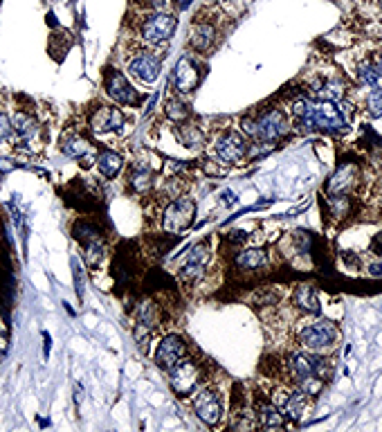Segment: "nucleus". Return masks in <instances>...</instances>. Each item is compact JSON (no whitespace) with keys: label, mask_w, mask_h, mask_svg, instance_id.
<instances>
[{"label":"nucleus","mask_w":382,"mask_h":432,"mask_svg":"<svg viewBox=\"0 0 382 432\" xmlns=\"http://www.w3.org/2000/svg\"><path fill=\"white\" fill-rule=\"evenodd\" d=\"M241 131L245 138H252L257 144H275L279 142L281 138L288 136L290 122H288V115H285L281 108H268L257 120H252V117L243 120Z\"/></svg>","instance_id":"7ed1b4c3"},{"label":"nucleus","mask_w":382,"mask_h":432,"mask_svg":"<svg viewBox=\"0 0 382 432\" xmlns=\"http://www.w3.org/2000/svg\"><path fill=\"white\" fill-rule=\"evenodd\" d=\"M75 401H77V405L81 403V387H79V385H75Z\"/></svg>","instance_id":"a19ab883"},{"label":"nucleus","mask_w":382,"mask_h":432,"mask_svg":"<svg viewBox=\"0 0 382 432\" xmlns=\"http://www.w3.org/2000/svg\"><path fill=\"white\" fill-rule=\"evenodd\" d=\"M344 95H346V81L335 73L315 77V79L308 84V90H306V97L315 101H333V104L344 99Z\"/></svg>","instance_id":"f3484780"},{"label":"nucleus","mask_w":382,"mask_h":432,"mask_svg":"<svg viewBox=\"0 0 382 432\" xmlns=\"http://www.w3.org/2000/svg\"><path fill=\"white\" fill-rule=\"evenodd\" d=\"M187 353H189V347H187L185 338L178 333H166L160 340V344H157L153 360L162 372L169 374L173 367L187 358Z\"/></svg>","instance_id":"dca6fc26"},{"label":"nucleus","mask_w":382,"mask_h":432,"mask_svg":"<svg viewBox=\"0 0 382 432\" xmlns=\"http://www.w3.org/2000/svg\"><path fill=\"white\" fill-rule=\"evenodd\" d=\"M187 5H189V0H180V3H178V7H180V10H185Z\"/></svg>","instance_id":"79ce46f5"},{"label":"nucleus","mask_w":382,"mask_h":432,"mask_svg":"<svg viewBox=\"0 0 382 432\" xmlns=\"http://www.w3.org/2000/svg\"><path fill=\"white\" fill-rule=\"evenodd\" d=\"M12 140V115L0 111V144Z\"/></svg>","instance_id":"72a5a7b5"},{"label":"nucleus","mask_w":382,"mask_h":432,"mask_svg":"<svg viewBox=\"0 0 382 432\" xmlns=\"http://www.w3.org/2000/svg\"><path fill=\"white\" fill-rule=\"evenodd\" d=\"M124 127V113L119 104H97L88 111V129L97 136L119 133Z\"/></svg>","instance_id":"2eb2a0df"},{"label":"nucleus","mask_w":382,"mask_h":432,"mask_svg":"<svg viewBox=\"0 0 382 432\" xmlns=\"http://www.w3.org/2000/svg\"><path fill=\"white\" fill-rule=\"evenodd\" d=\"M59 149L61 153H66L68 158H75L81 162V167H90L92 160H97V149H94L92 140L86 136L84 131H63V136L59 138Z\"/></svg>","instance_id":"9b49d317"},{"label":"nucleus","mask_w":382,"mask_h":432,"mask_svg":"<svg viewBox=\"0 0 382 432\" xmlns=\"http://www.w3.org/2000/svg\"><path fill=\"white\" fill-rule=\"evenodd\" d=\"M7 351H10V331H7V327L0 322V358H5Z\"/></svg>","instance_id":"e433bc0d"},{"label":"nucleus","mask_w":382,"mask_h":432,"mask_svg":"<svg viewBox=\"0 0 382 432\" xmlns=\"http://www.w3.org/2000/svg\"><path fill=\"white\" fill-rule=\"evenodd\" d=\"M288 374L297 387L306 390L308 394L320 390V383L329 379V360L317 351H294L285 360Z\"/></svg>","instance_id":"f03ea898"},{"label":"nucleus","mask_w":382,"mask_h":432,"mask_svg":"<svg viewBox=\"0 0 382 432\" xmlns=\"http://www.w3.org/2000/svg\"><path fill=\"white\" fill-rule=\"evenodd\" d=\"M176 138H178V142L187 149H203L205 147V131L191 120L176 124Z\"/></svg>","instance_id":"bb28decb"},{"label":"nucleus","mask_w":382,"mask_h":432,"mask_svg":"<svg viewBox=\"0 0 382 432\" xmlns=\"http://www.w3.org/2000/svg\"><path fill=\"white\" fill-rule=\"evenodd\" d=\"M214 155L222 164H241L250 155V140L243 133L229 129L214 140Z\"/></svg>","instance_id":"6e6552de"},{"label":"nucleus","mask_w":382,"mask_h":432,"mask_svg":"<svg viewBox=\"0 0 382 432\" xmlns=\"http://www.w3.org/2000/svg\"><path fill=\"white\" fill-rule=\"evenodd\" d=\"M342 257H344V262H346V266H348V268H357V266H360V259H357L355 255L351 257V255L342 253Z\"/></svg>","instance_id":"ea45409f"},{"label":"nucleus","mask_w":382,"mask_h":432,"mask_svg":"<svg viewBox=\"0 0 382 432\" xmlns=\"http://www.w3.org/2000/svg\"><path fill=\"white\" fill-rule=\"evenodd\" d=\"M376 64H380V66H382V50L378 52V57H376Z\"/></svg>","instance_id":"37998d69"},{"label":"nucleus","mask_w":382,"mask_h":432,"mask_svg":"<svg viewBox=\"0 0 382 432\" xmlns=\"http://www.w3.org/2000/svg\"><path fill=\"white\" fill-rule=\"evenodd\" d=\"M357 178H360V169H357L355 162H342L335 169V174L329 178L326 183V194L331 196H348L353 192V187L357 185Z\"/></svg>","instance_id":"aec40b11"},{"label":"nucleus","mask_w":382,"mask_h":432,"mask_svg":"<svg viewBox=\"0 0 382 432\" xmlns=\"http://www.w3.org/2000/svg\"><path fill=\"white\" fill-rule=\"evenodd\" d=\"M290 115L297 127H304L310 131H324V133H342L348 129L346 115L340 108V101H315L310 97L292 99Z\"/></svg>","instance_id":"f257e3e1"},{"label":"nucleus","mask_w":382,"mask_h":432,"mask_svg":"<svg viewBox=\"0 0 382 432\" xmlns=\"http://www.w3.org/2000/svg\"><path fill=\"white\" fill-rule=\"evenodd\" d=\"M103 257H106V246H103V239H94L90 243H86L84 246V262L88 268H97V266L103 262Z\"/></svg>","instance_id":"c756f323"},{"label":"nucleus","mask_w":382,"mask_h":432,"mask_svg":"<svg viewBox=\"0 0 382 432\" xmlns=\"http://www.w3.org/2000/svg\"><path fill=\"white\" fill-rule=\"evenodd\" d=\"M153 180H155V174H153V167L147 162V160H135L131 164V171H129V185L131 190L135 194H144L149 192L151 187H153Z\"/></svg>","instance_id":"393cba45"},{"label":"nucleus","mask_w":382,"mask_h":432,"mask_svg":"<svg viewBox=\"0 0 382 432\" xmlns=\"http://www.w3.org/2000/svg\"><path fill=\"white\" fill-rule=\"evenodd\" d=\"M201 379H203L201 367H198L196 360L189 356L169 372V385L178 398H187L191 394H196L198 385H201Z\"/></svg>","instance_id":"9d476101"},{"label":"nucleus","mask_w":382,"mask_h":432,"mask_svg":"<svg viewBox=\"0 0 382 432\" xmlns=\"http://www.w3.org/2000/svg\"><path fill=\"white\" fill-rule=\"evenodd\" d=\"M371 253L376 257H382V232H378L376 237L371 239Z\"/></svg>","instance_id":"4c0bfd02"},{"label":"nucleus","mask_w":382,"mask_h":432,"mask_svg":"<svg viewBox=\"0 0 382 432\" xmlns=\"http://www.w3.org/2000/svg\"><path fill=\"white\" fill-rule=\"evenodd\" d=\"M297 340L304 344L308 351L322 353V351L335 347V344H338V340H340V327L333 320L313 316V320H308V322H304V325L299 327Z\"/></svg>","instance_id":"39448f33"},{"label":"nucleus","mask_w":382,"mask_h":432,"mask_svg":"<svg viewBox=\"0 0 382 432\" xmlns=\"http://www.w3.org/2000/svg\"><path fill=\"white\" fill-rule=\"evenodd\" d=\"M292 304H294V309H299L301 313H306L310 318L322 313L320 293H317V288L310 284H301L292 290Z\"/></svg>","instance_id":"4be33fe9"},{"label":"nucleus","mask_w":382,"mask_h":432,"mask_svg":"<svg viewBox=\"0 0 382 432\" xmlns=\"http://www.w3.org/2000/svg\"><path fill=\"white\" fill-rule=\"evenodd\" d=\"M196 216V201L191 196H178L176 201H171L162 212V230L166 234H180L191 227Z\"/></svg>","instance_id":"0eeeda50"},{"label":"nucleus","mask_w":382,"mask_h":432,"mask_svg":"<svg viewBox=\"0 0 382 432\" xmlns=\"http://www.w3.org/2000/svg\"><path fill=\"white\" fill-rule=\"evenodd\" d=\"M205 77V66L194 54H182L173 68V88L178 95H191Z\"/></svg>","instance_id":"1a4fd4ad"},{"label":"nucleus","mask_w":382,"mask_h":432,"mask_svg":"<svg viewBox=\"0 0 382 432\" xmlns=\"http://www.w3.org/2000/svg\"><path fill=\"white\" fill-rule=\"evenodd\" d=\"M178 27L176 14L171 12H147L144 16H140L135 29L140 32V38L151 48H160L171 41L173 32Z\"/></svg>","instance_id":"20e7f679"},{"label":"nucleus","mask_w":382,"mask_h":432,"mask_svg":"<svg viewBox=\"0 0 382 432\" xmlns=\"http://www.w3.org/2000/svg\"><path fill=\"white\" fill-rule=\"evenodd\" d=\"M209 255H212L209 241H198L187 250L185 257H182L180 268H178V281L182 286L191 288V286H196L201 279H205L207 264H209Z\"/></svg>","instance_id":"423d86ee"},{"label":"nucleus","mask_w":382,"mask_h":432,"mask_svg":"<svg viewBox=\"0 0 382 432\" xmlns=\"http://www.w3.org/2000/svg\"><path fill=\"white\" fill-rule=\"evenodd\" d=\"M380 3H382V0H380Z\"/></svg>","instance_id":"c03bdc74"},{"label":"nucleus","mask_w":382,"mask_h":432,"mask_svg":"<svg viewBox=\"0 0 382 432\" xmlns=\"http://www.w3.org/2000/svg\"><path fill=\"white\" fill-rule=\"evenodd\" d=\"M369 275L371 277H382V264L380 262H376V264H369Z\"/></svg>","instance_id":"58836bf2"},{"label":"nucleus","mask_w":382,"mask_h":432,"mask_svg":"<svg viewBox=\"0 0 382 432\" xmlns=\"http://www.w3.org/2000/svg\"><path fill=\"white\" fill-rule=\"evenodd\" d=\"M73 270H75L77 297H79V300H84V284H81V264H79V259H73Z\"/></svg>","instance_id":"c9c22d12"},{"label":"nucleus","mask_w":382,"mask_h":432,"mask_svg":"<svg viewBox=\"0 0 382 432\" xmlns=\"http://www.w3.org/2000/svg\"><path fill=\"white\" fill-rule=\"evenodd\" d=\"M191 407H194L198 419L209 428L218 426L222 419V398L218 394V390L212 387V385H207V387L196 392L194 401H191Z\"/></svg>","instance_id":"ddd939ff"},{"label":"nucleus","mask_w":382,"mask_h":432,"mask_svg":"<svg viewBox=\"0 0 382 432\" xmlns=\"http://www.w3.org/2000/svg\"><path fill=\"white\" fill-rule=\"evenodd\" d=\"M270 401L279 407L281 414L285 416V419H290V421H299L301 419V414L306 412V407H308V392L306 390H301V387H275L272 392H270Z\"/></svg>","instance_id":"f8f14e48"},{"label":"nucleus","mask_w":382,"mask_h":432,"mask_svg":"<svg viewBox=\"0 0 382 432\" xmlns=\"http://www.w3.org/2000/svg\"><path fill=\"white\" fill-rule=\"evenodd\" d=\"M94 162H97V171L106 180H115L124 169V155L113 149H101Z\"/></svg>","instance_id":"a878e982"},{"label":"nucleus","mask_w":382,"mask_h":432,"mask_svg":"<svg viewBox=\"0 0 382 432\" xmlns=\"http://www.w3.org/2000/svg\"><path fill=\"white\" fill-rule=\"evenodd\" d=\"M140 7H144L149 12H171V0H142Z\"/></svg>","instance_id":"f704fd0d"},{"label":"nucleus","mask_w":382,"mask_h":432,"mask_svg":"<svg viewBox=\"0 0 382 432\" xmlns=\"http://www.w3.org/2000/svg\"><path fill=\"white\" fill-rule=\"evenodd\" d=\"M41 124L29 111H14L12 115V138L16 144H29L38 136Z\"/></svg>","instance_id":"412c9836"},{"label":"nucleus","mask_w":382,"mask_h":432,"mask_svg":"<svg viewBox=\"0 0 382 432\" xmlns=\"http://www.w3.org/2000/svg\"><path fill=\"white\" fill-rule=\"evenodd\" d=\"M162 57L164 54H155L151 50H140L135 57L129 59V73L140 79L142 84H153L162 73Z\"/></svg>","instance_id":"a211bd4d"},{"label":"nucleus","mask_w":382,"mask_h":432,"mask_svg":"<svg viewBox=\"0 0 382 432\" xmlns=\"http://www.w3.org/2000/svg\"><path fill=\"white\" fill-rule=\"evenodd\" d=\"M164 115L169 117L173 124H178V122L189 120V108L180 97H169L164 101Z\"/></svg>","instance_id":"7c9ffc66"},{"label":"nucleus","mask_w":382,"mask_h":432,"mask_svg":"<svg viewBox=\"0 0 382 432\" xmlns=\"http://www.w3.org/2000/svg\"><path fill=\"white\" fill-rule=\"evenodd\" d=\"M103 88H106V95L119 106L135 108V106H140V101H142L140 92L135 90L131 81L115 68H106V73H103Z\"/></svg>","instance_id":"4468645a"},{"label":"nucleus","mask_w":382,"mask_h":432,"mask_svg":"<svg viewBox=\"0 0 382 432\" xmlns=\"http://www.w3.org/2000/svg\"><path fill=\"white\" fill-rule=\"evenodd\" d=\"M73 234L81 246H86V243H90L94 239H101V230L90 221H77V225L73 227Z\"/></svg>","instance_id":"2f4dec72"},{"label":"nucleus","mask_w":382,"mask_h":432,"mask_svg":"<svg viewBox=\"0 0 382 432\" xmlns=\"http://www.w3.org/2000/svg\"><path fill=\"white\" fill-rule=\"evenodd\" d=\"M218 43V29L212 21L196 16L189 27V48L196 54H209Z\"/></svg>","instance_id":"6ab92c4d"},{"label":"nucleus","mask_w":382,"mask_h":432,"mask_svg":"<svg viewBox=\"0 0 382 432\" xmlns=\"http://www.w3.org/2000/svg\"><path fill=\"white\" fill-rule=\"evenodd\" d=\"M135 325L138 327H144L149 331H153V329L160 327V306L155 302H142L138 309H135Z\"/></svg>","instance_id":"c85d7f7f"},{"label":"nucleus","mask_w":382,"mask_h":432,"mask_svg":"<svg viewBox=\"0 0 382 432\" xmlns=\"http://www.w3.org/2000/svg\"><path fill=\"white\" fill-rule=\"evenodd\" d=\"M367 113L376 120L382 117V88H371L367 95Z\"/></svg>","instance_id":"473e14b6"},{"label":"nucleus","mask_w":382,"mask_h":432,"mask_svg":"<svg viewBox=\"0 0 382 432\" xmlns=\"http://www.w3.org/2000/svg\"><path fill=\"white\" fill-rule=\"evenodd\" d=\"M254 419H257L259 426H264V428H283L285 426V416L281 414V410L272 403V401H268L264 396H259L254 401Z\"/></svg>","instance_id":"5701e85b"},{"label":"nucleus","mask_w":382,"mask_h":432,"mask_svg":"<svg viewBox=\"0 0 382 432\" xmlns=\"http://www.w3.org/2000/svg\"><path fill=\"white\" fill-rule=\"evenodd\" d=\"M355 81L364 88H382V66L376 64V59H367L355 68Z\"/></svg>","instance_id":"cd10ccee"},{"label":"nucleus","mask_w":382,"mask_h":432,"mask_svg":"<svg viewBox=\"0 0 382 432\" xmlns=\"http://www.w3.org/2000/svg\"><path fill=\"white\" fill-rule=\"evenodd\" d=\"M234 266L245 272L264 270L268 268V253L264 248H243L234 255Z\"/></svg>","instance_id":"b1692460"}]
</instances>
